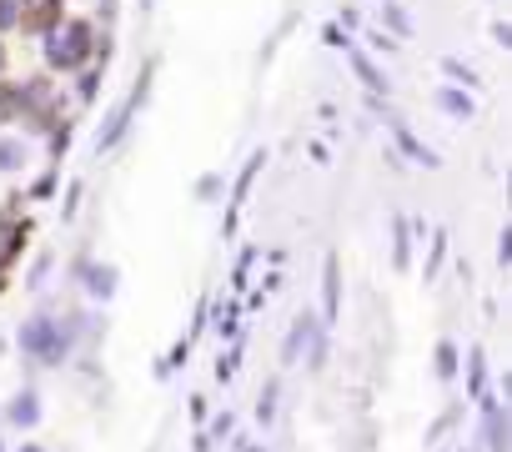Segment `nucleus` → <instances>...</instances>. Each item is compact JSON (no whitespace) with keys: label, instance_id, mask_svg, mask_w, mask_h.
Returning a JSON list of instances; mask_svg holds the SVG:
<instances>
[{"label":"nucleus","instance_id":"nucleus-3","mask_svg":"<svg viewBox=\"0 0 512 452\" xmlns=\"http://www.w3.org/2000/svg\"><path fill=\"white\" fill-rule=\"evenodd\" d=\"M151 81H156V56H146V61H141V71H136V81H131L126 101H121V106H116V116L101 126V136H96V156H111V151L131 136V126H136V116H141V106H146V96H151Z\"/></svg>","mask_w":512,"mask_h":452},{"label":"nucleus","instance_id":"nucleus-7","mask_svg":"<svg viewBox=\"0 0 512 452\" xmlns=\"http://www.w3.org/2000/svg\"><path fill=\"white\" fill-rule=\"evenodd\" d=\"M262 166H267V151H251V156H246V166H241V176H236V186H231V211H226V242H231V232H236V211L246 206V196H251L256 176H262Z\"/></svg>","mask_w":512,"mask_h":452},{"label":"nucleus","instance_id":"nucleus-23","mask_svg":"<svg viewBox=\"0 0 512 452\" xmlns=\"http://www.w3.org/2000/svg\"><path fill=\"white\" fill-rule=\"evenodd\" d=\"M357 41H367L377 56H397V46H402V41H397V36H387V31H357Z\"/></svg>","mask_w":512,"mask_h":452},{"label":"nucleus","instance_id":"nucleus-8","mask_svg":"<svg viewBox=\"0 0 512 452\" xmlns=\"http://www.w3.org/2000/svg\"><path fill=\"white\" fill-rule=\"evenodd\" d=\"M76 277L86 282V292H91L96 302H111L116 287H121V272H116L111 262H76Z\"/></svg>","mask_w":512,"mask_h":452},{"label":"nucleus","instance_id":"nucleus-5","mask_svg":"<svg viewBox=\"0 0 512 452\" xmlns=\"http://www.w3.org/2000/svg\"><path fill=\"white\" fill-rule=\"evenodd\" d=\"M342 56H347L352 76H357V81L367 86V96H392V81H387V71L377 66V56H372V51H367L362 41H352V46H347Z\"/></svg>","mask_w":512,"mask_h":452},{"label":"nucleus","instance_id":"nucleus-38","mask_svg":"<svg viewBox=\"0 0 512 452\" xmlns=\"http://www.w3.org/2000/svg\"><path fill=\"white\" fill-rule=\"evenodd\" d=\"M21 452H41V447H31V442H26V447H21Z\"/></svg>","mask_w":512,"mask_h":452},{"label":"nucleus","instance_id":"nucleus-26","mask_svg":"<svg viewBox=\"0 0 512 452\" xmlns=\"http://www.w3.org/2000/svg\"><path fill=\"white\" fill-rule=\"evenodd\" d=\"M302 357H307V367H327V327H317V332H312V342H307V352H302Z\"/></svg>","mask_w":512,"mask_h":452},{"label":"nucleus","instance_id":"nucleus-17","mask_svg":"<svg viewBox=\"0 0 512 452\" xmlns=\"http://www.w3.org/2000/svg\"><path fill=\"white\" fill-rule=\"evenodd\" d=\"M382 31H387V36H397V41H407V36H412V16L402 11V0H382Z\"/></svg>","mask_w":512,"mask_h":452},{"label":"nucleus","instance_id":"nucleus-33","mask_svg":"<svg viewBox=\"0 0 512 452\" xmlns=\"http://www.w3.org/2000/svg\"><path fill=\"white\" fill-rule=\"evenodd\" d=\"M492 41L507 51V46H512V26H507V21H492Z\"/></svg>","mask_w":512,"mask_h":452},{"label":"nucleus","instance_id":"nucleus-29","mask_svg":"<svg viewBox=\"0 0 512 452\" xmlns=\"http://www.w3.org/2000/svg\"><path fill=\"white\" fill-rule=\"evenodd\" d=\"M21 21V0H0V36H11Z\"/></svg>","mask_w":512,"mask_h":452},{"label":"nucleus","instance_id":"nucleus-9","mask_svg":"<svg viewBox=\"0 0 512 452\" xmlns=\"http://www.w3.org/2000/svg\"><path fill=\"white\" fill-rule=\"evenodd\" d=\"M342 317V262L337 252L322 262V327H332Z\"/></svg>","mask_w":512,"mask_h":452},{"label":"nucleus","instance_id":"nucleus-22","mask_svg":"<svg viewBox=\"0 0 512 452\" xmlns=\"http://www.w3.org/2000/svg\"><path fill=\"white\" fill-rule=\"evenodd\" d=\"M432 372H437L442 382H452V377H457V342H447V337L437 342V367H432Z\"/></svg>","mask_w":512,"mask_h":452},{"label":"nucleus","instance_id":"nucleus-10","mask_svg":"<svg viewBox=\"0 0 512 452\" xmlns=\"http://www.w3.org/2000/svg\"><path fill=\"white\" fill-rule=\"evenodd\" d=\"M317 327H322V322H317L312 307L297 312V322H292V332H287V342H282V367H297V362H302V352H307V342H312Z\"/></svg>","mask_w":512,"mask_h":452},{"label":"nucleus","instance_id":"nucleus-13","mask_svg":"<svg viewBox=\"0 0 512 452\" xmlns=\"http://www.w3.org/2000/svg\"><path fill=\"white\" fill-rule=\"evenodd\" d=\"M31 166V141L26 136H0V176H16Z\"/></svg>","mask_w":512,"mask_h":452},{"label":"nucleus","instance_id":"nucleus-2","mask_svg":"<svg viewBox=\"0 0 512 452\" xmlns=\"http://www.w3.org/2000/svg\"><path fill=\"white\" fill-rule=\"evenodd\" d=\"M81 322L86 317H31V322H21V352L41 367H61L81 337Z\"/></svg>","mask_w":512,"mask_h":452},{"label":"nucleus","instance_id":"nucleus-21","mask_svg":"<svg viewBox=\"0 0 512 452\" xmlns=\"http://www.w3.org/2000/svg\"><path fill=\"white\" fill-rule=\"evenodd\" d=\"M56 186H61V166L46 161V171L31 181V196H26V201H46V196H56Z\"/></svg>","mask_w":512,"mask_h":452},{"label":"nucleus","instance_id":"nucleus-12","mask_svg":"<svg viewBox=\"0 0 512 452\" xmlns=\"http://www.w3.org/2000/svg\"><path fill=\"white\" fill-rule=\"evenodd\" d=\"M432 106L447 111V116H457V121H472V116H477L472 91H457V86H437V91H432Z\"/></svg>","mask_w":512,"mask_h":452},{"label":"nucleus","instance_id":"nucleus-35","mask_svg":"<svg viewBox=\"0 0 512 452\" xmlns=\"http://www.w3.org/2000/svg\"><path fill=\"white\" fill-rule=\"evenodd\" d=\"M0 76H11V46H6V36H0Z\"/></svg>","mask_w":512,"mask_h":452},{"label":"nucleus","instance_id":"nucleus-31","mask_svg":"<svg viewBox=\"0 0 512 452\" xmlns=\"http://www.w3.org/2000/svg\"><path fill=\"white\" fill-rule=\"evenodd\" d=\"M332 21H337V26H342V31H352V36H357V31H362V16H357V6H342V11H337V16H332Z\"/></svg>","mask_w":512,"mask_h":452},{"label":"nucleus","instance_id":"nucleus-36","mask_svg":"<svg viewBox=\"0 0 512 452\" xmlns=\"http://www.w3.org/2000/svg\"><path fill=\"white\" fill-rule=\"evenodd\" d=\"M307 151H312V161H317V166H327V146H322V141H307Z\"/></svg>","mask_w":512,"mask_h":452},{"label":"nucleus","instance_id":"nucleus-18","mask_svg":"<svg viewBox=\"0 0 512 452\" xmlns=\"http://www.w3.org/2000/svg\"><path fill=\"white\" fill-rule=\"evenodd\" d=\"M467 392H472V402L487 392V357H482V347L467 352Z\"/></svg>","mask_w":512,"mask_h":452},{"label":"nucleus","instance_id":"nucleus-28","mask_svg":"<svg viewBox=\"0 0 512 452\" xmlns=\"http://www.w3.org/2000/svg\"><path fill=\"white\" fill-rule=\"evenodd\" d=\"M221 191H226V181H221V176H216V171H206V176H201V181H196V201H216V196H221Z\"/></svg>","mask_w":512,"mask_h":452},{"label":"nucleus","instance_id":"nucleus-34","mask_svg":"<svg viewBox=\"0 0 512 452\" xmlns=\"http://www.w3.org/2000/svg\"><path fill=\"white\" fill-rule=\"evenodd\" d=\"M497 262H502V267L512 262V232H502V247H497Z\"/></svg>","mask_w":512,"mask_h":452},{"label":"nucleus","instance_id":"nucleus-30","mask_svg":"<svg viewBox=\"0 0 512 452\" xmlns=\"http://www.w3.org/2000/svg\"><path fill=\"white\" fill-rule=\"evenodd\" d=\"M76 211H81V181H71V186H66V196H61V221H71Z\"/></svg>","mask_w":512,"mask_h":452},{"label":"nucleus","instance_id":"nucleus-25","mask_svg":"<svg viewBox=\"0 0 512 452\" xmlns=\"http://www.w3.org/2000/svg\"><path fill=\"white\" fill-rule=\"evenodd\" d=\"M236 317H241V302H236V297H231V302H226V307H221V322H216V332H221V337H226V342H231V337H236V332H241V322H236Z\"/></svg>","mask_w":512,"mask_h":452},{"label":"nucleus","instance_id":"nucleus-11","mask_svg":"<svg viewBox=\"0 0 512 452\" xmlns=\"http://www.w3.org/2000/svg\"><path fill=\"white\" fill-rule=\"evenodd\" d=\"M71 81H76V91H71V106H76V111L96 106V101H101V81H106V61H91V66H81Z\"/></svg>","mask_w":512,"mask_h":452},{"label":"nucleus","instance_id":"nucleus-32","mask_svg":"<svg viewBox=\"0 0 512 452\" xmlns=\"http://www.w3.org/2000/svg\"><path fill=\"white\" fill-rule=\"evenodd\" d=\"M51 262H56L51 252H41V257H36V267H31V287H46V272H51Z\"/></svg>","mask_w":512,"mask_h":452},{"label":"nucleus","instance_id":"nucleus-37","mask_svg":"<svg viewBox=\"0 0 512 452\" xmlns=\"http://www.w3.org/2000/svg\"><path fill=\"white\" fill-rule=\"evenodd\" d=\"M116 6L121 0H101V21H116Z\"/></svg>","mask_w":512,"mask_h":452},{"label":"nucleus","instance_id":"nucleus-20","mask_svg":"<svg viewBox=\"0 0 512 452\" xmlns=\"http://www.w3.org/2000/svg\"><path fill=\"white\" fill-rule=\"evenodd\" d=\"M442 257H447V232L437 226V232H432V247H427V262H422V277H427V282L442 272Z\"/></svg>","mask_w":512,"mask_h":452},{"label":"nucleus","instance_id":"nucleus-27","mask_svg":"<svg viewBox=\"0 0 512 452\" xmlns=\"http://www.w3.org/2000/svg\"><path fill=\"white\" fill-rule=\"evenodd\" d=\"M277 397H282V387L267 382V387H262V407H256V422H272V417H277Z\"/></svg>","mask_w":512,"mask_h":452},{"label":"nucleus","instance_id":"nucleus-24","mask_svg":"<svg viewBox=\"0 0 512 452\" xmlns=\"http://www.w3.org/2000/svg\"><path fill=\"white\" fill-rule=\"evenodd\" d=\"M352 41H357V36H352V31H342L337 21H322V46H332V51H347Z\"/></svg>","mask_w":512,"mask_h":452},{"label":"nucleus","instance_id":"nucleus-14","mask_svg":"<svg viewBox=\"0 0 512 452\" xmlns=\"http://www.w3.org/2000/svg\"><path fill=\"white\" fill-rule=\"evenodd\" d=\"M11 422H16V427H36V422H41V392H36V387H21V392H16Z\"/></svg>","mask_w":512,"mask_h":452},{"label":"nucleus","instance_id":"nucleus-6","mask_svg":"<svg viewBox=\"0 0 512 452\" xmlns=\"http://www.w3.org/2000/svg\"><path fill=\"white\" fill-rule=\"evenodd\" d=\"M387 126H392V141H397V156H407V161H417V166H427V171H437L442 166V156L432 151V146H422L417 141V131L397 116V111H387Z\"/></svg>","mask_w":512,"mask_h":452},{"label":"nucleus","instance_id":"nucleus-19","mask_svg":"<svg viewBox=\"0 0 512 452\" xmlns=\"http://www.w3.org/2000/svg\"><path fill=\"white\" fill-rule=\"evenodd\" d=\"M71 141H76V121H61V126L46 136V156H51V166H61V156H66Z\"/></svg>","mask_w":512,"mask_h":452},{"label":"nucleus","instance_id":"nucleus-4","mask_svg":"<svg viewBox=\"0 0 512 452\" xmlns=\"http://www.w3.org/2000/svg\"><path fill=\"white\" fill-rule=\"evenodd\" d=\"M71 16V6L66 0H21V21H16V31L26 36V41H41L51 26H61Z\"/></svg>","mask_w":512,"mask_h":452},{"label":"nucleus","instance_id":"nucleus-15","mask_svg":"<svg viewBox=\"0 0 512 452\" xmlns=\"http://www.w3.org/2000/svg\"><path fill=\"white\" fill-rule=\"evenodd\" d=\"M392 262L402 272L412 267V221L407 216H392Z\"/></svg>","mask_w":512,"mask_h":452},{"label":"nucleus","instance_id":"nucleus-1","mask_svg":"<svg viewBox=\"0 0 512 452\" xmlns=\"http://www.w3.org/2000/svg\"><path fill=\"white\" fill-rule=\"evenodd\" d=\"M106 41H111V36L101 31V21H91V16H66V21L51 26L36 46H41V61H46L51 76H76L81 66L106 61V56H101Z\"/></svg>","mask_w":512,"mask_h":452},{"label":"nucleus","instance_id":"nucleus-16","mask_svg":"<svg viewBox=\"0 0 512 452\" xmlns=\"http://www.w3.org/2000/svg\"><path fill=\"white\" fill-rule=\"evenodd\" d=\"M437 66H442V76H452L447 86H457V91H477V86H482V76H477L467 61H457V56H442Z\"/></svg>","mask_w":512,"mask_h":452}]
</instances>
